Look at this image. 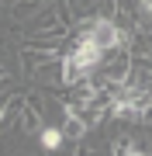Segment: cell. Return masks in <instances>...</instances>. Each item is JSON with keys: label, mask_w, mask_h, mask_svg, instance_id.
Returning <instances> with one entry per match:
<instances>
[{"label": "cell", "mask_w": 152, "mask_h": 156, "mask_svg": "<svg viewBox=\"0 0 152 156\" xmlns=\"http://www.w3.org/2000/svg\"><path fill=\"white\" fill-rule=\"evenodd\" d=\"M66 142L69 139H66V132H62L59 122H45V125H42V132H38V149L42 153H59Z\"/></svg>", "instance_id": "obj_1"}, {"label": "cell", "mask_w": 152, "mask_h": 156, "mask_svg": "<svg viewBox=\"0 0 152 156\" xmlns=\"http://www.w3.org/2000/svg\"><path fill=\"white\" fill-rule=\"evenodd\" d=\"M7 118H11V108H7V101H4V97H0V125H4V122H7Z\"/></svg>", "instance_id": "obj_3"}, {"label": "cell", "mask_w": 152, "mask_h": 156, "mask_svg": "<svg viewBox=\"0 0 152 156\" xmlns=\"http://www.w3.org/2000/svg\"><path fill=\"white\" fill-rule=\"evenodd\" d=\"M111 153H121V156H145V153H152V149H149V142L135 139V135H114V139H111Z\"/></svg>", "instance_id": "obj_2"}]
</instances>
